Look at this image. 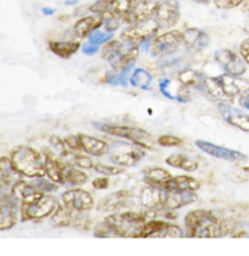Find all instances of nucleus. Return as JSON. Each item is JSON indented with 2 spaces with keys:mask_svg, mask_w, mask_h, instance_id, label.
<instances>
[{
  "mask_svg": "<svg viewBox=\"0 0 249 256\" xmlns=\"http://www.w3.org/2000/svg\"><path fill=\"white\" fill-rule=\"evenodd\" d=\"M10 160L14 169L21 176L36 178L45 176V160L43 153L27 144L15 146L10 152Z\"/></svg>",
  "mask_w": 249,
  "mask_h": 256,
  "instance_id": "obj_3",
  "label": "nucleus"
},
{
  "mask_svg": "<svg viewBox=\"0 0 249 256\" xmlns=\"http://www.w3.org/2000/svg\"><path fill=\"white\" fill-rule=\"evenodd\" d=\"M65 160L70 162L73 166L81 168L83 170L94 169V166H95L94 160L91 159V156H89L84 152H73V150H71L70 154L67 156V158Z\"/></svg>",
  "mask_w": 249,
  "mask_h": 256,
  "instance_id": "obj_36",
  "label": "nucleus"
},
{
  "mask_svg": "<svg viewBox=\"0 0 249 256\" xmlns=\"http://www.w3.org/2000/svg\"><path fill=\"white\" fill-rule=\"evenodd\" d=\"M94 170L96 172L101 174V175L106 176H116L121 175L125 172V168L119 166H108V164L105 163H95L94 166Z\"/></svg>",
  "mask_w": 249,
  "mask_h": 256,
  "instance_id": "obj_39",
  "label": "nucleus"
},
{
  "mask_svg": "<svg viewBox=\"0 0 249 256\" xmlns=\"http://www.w3.org/2000/svg\"><path fill=\"white\" fill-rule=\"evenodd\" d=\"M53 12L54 10H51V8H43V14H45V15H50Z\"/></svg>",
  "mask_w": 249,
  "mask_h": 256,
  "instance_id": "obj_47",
  "label": "nucleus"
},
{
  "mask_svg": "<svg viewBox=\"0 0 249 256\" xmlns=\"http://www.w3.org/2000/svg\"><path fill=\"white\" fill-rule=\"evenodd\" d=\"M185 230L168 220L152 218L142 224L139 238H184Z\"/></svg>",
  "mask_w": 249,
  "mask_h": 256,
  "instance_id": "obj_8",
  "label": "nucleus"
},
{
  "mask_svg": "<svg viewBox=\"0 0 249 256\" xmlns=\"http://www.w3.org/2000/svg\"><path fill=\"white\" fill-rule=\"evenodd\" d=\"M81 140L83 152L91 157H102V156L110 153L111 146L107 142L99 138L87 135V134H78Z\"/></svg>",
  "mask_w": 249,
  "mask_h": 256,
  "instance_id": "obj_23",
  "label": "nucleus"
},
{
  "mask_svg": "<svg viewBox=\"0 0 249 256\" xmlns=\"http://www.w3.org/2000/svg\"><path fill=\"white\" fill-rule=\"evenodd\" d=\"M64 178L65 184H70L72 187H79L85 184L89 180L88 175L83 172L81 168L73 166L72 163L66 160L65 170H64Z\"/></svg>",
  "mask_w": 249,
  "mask_h": 256,
  "instance_id": "obj_32",
  "label": "nucleus"
},
{
  "mask_svg": "<svg viewBox=\"0 0 249 256\" xmlns=\"http://www.w3.org/2000/svg\"><path fill=\"white\" fill-rule=\"evenodd\" d=\"M237 102H238V104L242 108L249 110V96H243V98H239L238 100H237Z\"/></svg>",
  "mask_w": 249,
  "mask_h": 256,
  "instance_id": "obj_45",
  "label": "nucleus"
},
{
  "mask_svg": "<svg viewBox=\"0 0 249 256\" xmlns=\"http://www.w3.org/2000/svg\"><path fill=\"white\" fill-rule=\"evenodd\" d=\"M145 148L137 146L135 144H123L117 142L113 147L110 148V160L116 166L123 168H133L140 163L145 157Z\"/></svg>",
  "mask_w": 249,
  "mask_h": 256,
  "instance_id": "obj_10",
  "label": "nucleus"
},
{
  "mask_svg": "<svg viewBox=\"0 0 249 256\" xmlns=\"http://www.w3.org/2000/svg\"><path fill=\"white\" fill-rule=\"evenodd\" d=\"M173 178L167 169L161 166H150L144 170V181L148 186L156 187V188L164 190L165 184Z\"/></svg>",
  "mask_w": 249,
  "mask_h": 256,
  "instance_id": "obj_25",
  "label": "nucleus"
},
{
  "mask_svg": "<svg viewBox=\"0 0 249 256\" xmlns=\"http://www.w3.org/2000/svg\"><path fill=\"white\" fill-rule=\"evenodd\" d=\"M204 79L205 76L202 74L198 70H193V68H184L177 74V80L182 85L190 88V89H196L199 91L202 90Z\"/></svg>",
  "mask_w": 249,
  "mask_h": 256,
  "instance_id": "obj_31",
  "label": "nucleus"
},
{
  "mask_svg": "<svg viewBox=\"0 0 249 256\" xmlns=\"http://www.w3.org/2000/svg\"><path fill=\"white\" fill-rule=\"evenodd\" d=\"M241 8L243 12H249V0H244V2H242Z\"/></svg>",
  "mask_w": 249,
  "mask_h": 256,
  "instance_id": "obj_46",
  "label": "nucleus"
},
{
  "mask_svg": "<svg viewBox=\"0 0 249 256\" xmlns=\"http://www.w3.org/2000/svg\"><path fill=\"white\" fill-rule=\"evenodd\" d=\"M239 55L244 60V62L249 64V38L244 39L239 45Z\"/></svg>",
  "mask_w": 249,
  "mask_h": 256,
  "instance_id": "obj_44",
  "label": "nucleus"
},
{
  "mask_svg": "<svg viewBox=\"0 0 249 256\" xmlns=\"http://www.w3.org/2000/svg\"><path fill=\"white\" fill-rule=\"evenodd\" d=\"M94 126L100 132L107 134V135L130 141L145 150L152 148V138H151L150 132L141 129V128L107 123H94Z\"/></svg>",
  "mask_w": 249,
  "mask_h": 256,
  "instance_id": "obj_6",
  "label": "nucleus"
},
{
  "mask_svg": "<svg viewBox=\"0 0 249 256\" xmlns=\"http://www.w3.org/2000/svg\"><path fill=\"white\" fill-rule=\"evenodd\" d=\"M157 144L162 147H177L184 144V140L174 135H162L157 138Z\"/></svg>",
  "mask_w": 249,
  "mask_h": 256,
  "instance_id": "obj_40",
  "label": "nucleus"
},
{
  "mask_svg": "<svg viewBox=\"0 0 249 256\" xmlns=\"http://www.w3.org/2000/svg\"><path fill=\"white\" fill-rule=\"evenodd\" d=\"M158 30L159 28L153 21L142 24H131L123 28L119 39L127 46L140 48L146 42L150 44V42L158 34Z\"/></svg>",
  "mask_w": 249,
  "mask_h": 256,
  "instance_id": "obj_9",
  "label": "nucleus"
},
{
  "mask_svg": "<svg viewBox=\"0 0 249 256\" xmlns=\"http://www.w3.org/2000/svg\"><path fill=\"white\" fill-rule=\"evenodd\" d=\"M14 184L0 178V231L15 226L20 214V199L14 194Z\"/></svg>",
  "mask_w": 249,
  "mask_h": 256,
  "instance_id": "obj_5",
  "label": "nucleus"
},
{
  "mask_svg": "<svg viewBox=\"0 0 249 256\" xmlns=\"http://www.w3.org/2000/svg\"><path fill=\"white\" fill-rule=\"evenodd\" d=\"M248 116H249V114H248Z\"/></svg>",
  "mask_w": 249,
  "mask_h": 256,
  "instance_id": "obj_50",
  "label": "nucleus"
},
{
  "mask_svg": "<svg viewBox=\"0 0 249 256\" xmlns=\"http://www.w3.org/2000/svg\"><path fill=\"white\" fill-rule=\"evenodd\" d=\"M66 146L68 150H73V152H83L81 140H79V135H68L65 138Z\"/></svg>",
  "mask_w": 249,
  "mask_h": 256,
  "instance_id": "obj_42",
  "label": "nucleus"
},
{
  "mask_svg": "<svg viewBox=\"0 0 249 256\" xmlns=\"http://www.w3.org/2000/svg\"><path fill=\"white\" fill-rule=\"evenodd\" d=\"M49 50L60 58L68 60L81 49V42L77 40H49Z\"/></svg>",
  "mask_w": 249,
  "mask_h": 256,
  "instance_id": "obj_28",
  "label": "nucleus"
},
{
  "mask_svg": "<svg viewBox=\"0 0 249 256\" xmlns=\"http://www.w3.org/2000/svg\"><path fill=\"white\" fill-rule=\"evenodd\" d=\"M61 203L76 212H87L95 206L93 196L88 190L77 188V187L62 193Z\"/></svg>",
  "mask_w": 249,
  "mask_h": 256,
  "instance_id": "obj_14",
  "label": "nucleus"
},
{
  "mask_svg": "<svg viewBox=\"0 0 249 256\" xmlns=\"http://www.w3.org/2000/svg\"><path fill=\"white\" fill-rule=\"evenodd\" d=\"M139 48H133L128 46L121 55L118 56L116 60H113L111 62V67L114 72L121 73V74H127L129 70L133 68L135 62L137 61V58H139Z\"/></svg>",
  "mask_w": 249,
  "mask_h": 256,
  "instance_id": "obj_24",
  "label": "nucleus"
},
{
  "mask_svg": "<svg viewBox=\"0 0 249 256\" xmlns=\"http://www.w3.org/2000/svg\"><path fill=\"white\" fill-rule=\"evenodd\" d=\"M104 17L101 15H97V14H91V15L82 17V18H79L74 24L73 33L79 39H88L90 34H93L95 30L104 27Z\"/></svg>",
  "mask_w": 249,
  "mask_h": 256,
  "instance_id": "obj_22",
  "label": "nucleus"
},
{
  "mask_svg": "<svg viewBox=\"0 0 249 256\" xmlns=\"http://www.w3.org/2000/svg\"><path fill=\"white\" fill-rule=\"evenodd\" d=\"M45 160V176L59 184H65L64 170L66 160L54 150L45 148L43 150Z\"/></svg>",
  "mask_w": 249,
  "mask_h": 256,
  "instance_id": "obj_17",
  "label": "nucleus"
},
{
  "mask_svg": "<svg viewBox=\"0 0 249 256\" xmlns=\"http://www.w3.org/2000/svg\"><path fill=\"white\" fill-rule=\"evenodd\" d=\"M180 15L179 0H163L159 2L153 22L159 30H171L179 22Z\"/></svg>",
  "mask_w": 249,
  "mask_h": 256,
  "instance_id": "obj_13",
  "label": "nucleus"
},
{
  "mask_svg": "<svg viewBox=\"0 0 249 256\" xmlns=\"http://www.w3.org/2000/svg\"><path fill=\"white\" fill-rule=\"evenodd\" d=\"M185 237L220 238L228 233V226L211 210H191L184 218Z\"/></svg>",
  "mask_w": 249,
  "mask_h": 256,
  "instance_id": "obj_2",
  "label": "nucleus"
},
{
  "mask_svg": "<svg viewBox=\"0 0 249 256\" xmlns=\"http://www.w3.org/2000/svg\"><path fill=\"white\" fill-rule=\"evenodd\" d=\"M102 2H108V4H111V2H112V0H102Z\"/></svg>",
  "mask_w": 249,
  "mask_h": 256,
  "instance_id": "obj_49",
  "label": "nucleus"
},
{
  "mask_svg": "<svg viewBox=\"0 0 249 256\" xmlns=\"http://www.w3.org/2000/svg\"><path fill=\"white\" fill-rule=\"evenodd\" d=\"M131 198V193L129 190H121L117 192L111 193V194L106 196L99 202L96 208L99 212H117L121 210L129 203Z\"/></svg>",
  "mask_w": 249,
  "mask_h": 256,
  "instance_id": "obj_19",
  "label": "nucleus"
},
{
  "mask_svg": "<svg viewBox=\"0 0 249 256\" xmlns=\"http://www.w3.org/2000/svg\"><path fill=\"white\" fill-rule=\"evenodd\" d=\"M194 2H198V4H208L209 2H211V0H193Z\"/></svg>",
  "mask_w": 249,
  "mask_h": 256,
  "instance_id": "obj_48",
  "label": "nucleus"
},
{
  "mask_svg": "<svg viewBox=\"0 0 249 256\" xmlns=\"http://www.w3.org/2000/svg\"><path fill=\"white\" fill-rule=\"evenodd\" d=\"M83 212H76L66 208L64 204L60 203L55 212L50 216L51 224L55 227H70L77 224V221L81 220V215Z\"/></svg>",
  "mask_w": 249,
  "mask_h": 256,
  "instance_id": "obj_27",
  "label": "nucleus"
},
{
  "mask_svg": "<svg viewBox=\"0 0 249 256\" xmlns=\"http://www.w3.org/2000/svg\"><path fill=\"white\" fill-rule=\"evenodd\" d=\"M156 215L154 210L147 209L144 212H112L97 224L94 236L97 238H139L142 224Z\"/></svg>",
  "mask_w": 249,
  "mask_h": 256,
  "instance_id": "obj_1",
  "label": "nucleus"
},
{
  "mask_svg": "<svg viewBox=\"0 0 249 256\" xmlns=\"http://www.w3.org/2000/svg\"><path fill=\"white\" fill-rule=\"evenodd\" d=\"M163 190H164L156 188V187L146 184V187H144L140 193L141 206L147 210H154V212H161Z\"/></svg>",
  "mask_w": 249,
  "mask_h": 256,
  "instance_id": "obj_26",
  "label": "nucleus"
},
{
  "mask_svg": "<svg viewBox=\"0 0 249 256\" xmlns=\"http://www.w3.org/2000/svg\"><path fill=\"white\" fill-rule=\"evenodd\" d=\"M112 38H113V33L106 32L105 30H101V28H100V30H95V32L88 36V40L85 42L84 46H83L82 51L85 54V55H89V56L95 55L97 51L100 50V48H101L106 42H108Z\"/></svg>",
  "mask_w": 249,
  "mask_h": 256,
  "instance_id": "obj_30",
  "label": "nucleus"
},
{
  "mask_svg": "<svg viewBox=\"0 0 249 256\" xmlns=\"http://www.w3.org/2000/svg\"><path fill=\"white\" fill-rule=\"evenodd\" d=\"M194 144L198 150L204 152L205 154L210 156V157L221 159V160L230 162V163H243L247 160V156L243 154L242 152L236 150L227 148V147L219 146V144H211L209 141L204 140H196Z\"/></svg>",
  "mask_w": 249,
  "mask_h": 256,
  "instance_id": "obj_15",
  "label": "nucleus"
},
{
  "mask_svg": "<svg viewBox=\"0 0 249 256\" xmlns=\"http://www.w3.org/2000/svg\"><path fill=\"white\" fill-rule=\"evenodd\" d=\"M127 48V45H125L121 39H110V40L106 42L101 46V58L104 60V61L108 62V64H111V62L118 58Z\"/></svg>",
  "mask_w": 249,
  "mask_h": 256,
  "instance_id": "obj_34",
  "label": "nucleus"
},
{
  "mask_svg": "<svg viewBox=\"0 0 249 256\" xmlns=\"http://www.w3.org/2000/svg\"><path fill=\"white\" fill-rule=\"evenodd\" d=\"M91 184L95 190H107L110 187V178H108V176L102 175L100 178H94Z\"/></svg>",
  "mask_w": 249,
  "mask_h": 256,
  "instance_id": "obj_43",
  "label": "nucleus"
},
{
  "mask_svg": "<svg viewBox=\"0 0 249 256\" xmlns=\"http://www.w3.org/2000/svg\"><path fill=\"white\" fill-rule=\"evenodd\" d=\"M159 90L165 98L174 100L177 102H188L191 101L190 88L185 86L179 80L174 82L171 79L164 78L159 82Z\"/></svg>",
  "mask_w": 249,
  "mask_h": 256,
  "instance_id": "obj_20",
  "label": "nucleus"
},
{
  "mask_svg": "<svg viewBox=\"0 0 249 256\" xmlns=\"http://www.w3.org/2000/svg\"><path fill=\"white\" fill-rule=\"evenodd\" d=\"M184 45V33L179 30H168L164 33L157 34L148 44V52L153 58H163L175 52Z\"/></svg>",
  "mask_w": 249,
  "mask_h": 256,
  "instance_id": "obj_7",
  "label": "nucleus"
},
{
  "mask_svg": "<svg viewBox=\"0 0 249 256\" xmlns=\"http://www.w3.org/2000/svg\"><path fill=\"white\" fill-rule=\"evenodd\" d=\"M182 33H184V46L191 52H199L205 50L210 44V38L208 34L199 28H186Z\"/></svg>",
  "mask_w": 249,
  "mask_h": 256,
  "instance_id": "obj_21",
  "label": "nucleus"
},
{
  "mask_svg": "<svg viewBox=\"0 0 249 256\" xmlns=\"http://www.w3.org/2000/svg\"><path fill=\"white\" fill-rule=\"evenodd\" d=\"M152 80V74L145 68H135L129 76V84L139 89H148Z\"/></svg>",
  "mask_w": 249,
  "mask_h": 256,
  "instance_id": "obj_35",
  "label": "nucleus"
},
{
  "mask_svg": "<svg viewBox=\"0 0 249 256\" xmlns=\"http://www.w3.org/2000/svg\"><path fill=\"white\" fill-rule=\"evenodd\" d=\"M60 202L51 193H42L30 200L20 202V216L22 221H41L50 218Z\"/></svg>",
  "mask_w": 249,
  "mask_h": 256,
  "instance_id": "obj_4",
  "label": "nucleus"
},
{
  "mask_svg": "<svg viewBox=\"0 0 249 256\" xmlns=\"http://www.w3.org/2000/svg\"><path fill=\"white\" fill-rule=\"evenodd\" d=\"M135 2L136 0H112L110 4V8L114 15L121 17L123 21V17L131 10V8L134 6Z\"/></svg>",
  "mask_w": 249,
  "mask_h": 256,
  "instance_id": "obj_37",
  "label": "nucleus"
},
{
  "mask_svg": "<svg viewBox=\"0 0 249 256\" xmlns=\"http://www.w3.org/2000/svg\"><path fill=\"white\" fill-rule=\"evenodd\" d=\"M196 192H176V190H163L161 212H175L196 202Z\"/></svg>",
  "mask_w": 249,
  "mask_h": 256,
  "instance_id": "obj_16",
  "label": "nucleus"
},
{
  "mask_svg": "<svg viewBox=\"0 0 249 256\" xmlns=\"http://www.w3.org/2000/svg\"><path fill=\"white\" fill-rule=\"evenodd\" d=\"M34 186L37 187L41 192L44 193H54L59 190L60 184H56V182L51 181L50 178H45V176H42V178H33Z\"/></svg>",
  "mask_w": 249,
  "mask_h": 256,
  "instance_id": "obj_38",
  "label": "nucleus"
},
{
  "mask_svg": "<svg viewBox=\"0 0 249 256\" xmlns=\"http://www.w3.org/2000/svg\"><path fill=\"white\" fill-rule=\"evenodd\" d=\"M214 61L224 73L234 76H242L247 72V64L241 55L230 49H219L214 54Z\"/></svg>",
  "mask_w": 249,
  "mask_h": 256,
  "instance_id": "obj_11",
  "label": "nucleus"
},
{
  "mask_svg": "<svg viewBox=\"0 0 249 256\" xmlns=\"http://www.w3.org/2000/svg\"><path fill=\"white\" fill-rule=\"evenodd\" d=\"M165 163L169 166H173L175 169L184 170L187 172H193L198 169V163L192 158H190L188 156L181 154V153H174V154L168 156L165 158Z\"/></svg>",
  "mask_w": 249,
  "mask_h": 256,
  "instance_id": "obj_33",
  "label": "nucleus"
},
{
  "mask_svg": "<svg viewBox=\"0 0 249 256\" xmlns=\"http://www.w3.org/2000/svg\"><path fill=\"white\" fill-rule=\"evenodd\" d=\"M199 188H201V182L188 175L173 176L164 187V190H176V192H188V190L197 192Z\"/></svg>",
  "mask_w": 249,
  "mask_h": 256,
  "instance_id": "obj_29",
  "label": "nucleus"
},
{
  "mask_svg": "<svg viewBox=\"0 0 249 256\" xmlns=\"http://www.w3.org/2000/svg\"><path fill=\"white\" fill-rule=\"evenodd\" d=\"M211 2L219 10H231V8L241 6L244 0H211Z\"/></svg>",
  "mask_w": 249,
  "mask_h": 256,
  "instance_id": "obj_41",
  "label": "nucleus"
},
{
  "mask_svg": "<svg viewBox=\"0 0 249 256\" xmlns=\"http://www.w3.org/2000/svg\"><path fill=\"white\" fill-rule=\"evenodd\" d=\"M158 5L159 0H136L131 10L123 17V24L131 26L153 21Z\"/></svg>",
  "mask_w": 249,
  "mask_h": 256,
  "instance_id": "obj_12",
  "label": "nucleus"
},
{
  "mask_svg": "<svg viewBox=\"0 0 249 256\" xmlns=\"http://www.w3.org/2000/svg\"><path fill=\"white\" fill-rule=\"evenodd\" d=\"M217 110L226 123L242 132H249V116L243 110L232 107L230 104H219Z\"/></svg>",
  "mask_w": 249,
  "mask_h": 256,
  "instance_id": "obj_18",
  "label": "nucleus"
}]
</instances>
